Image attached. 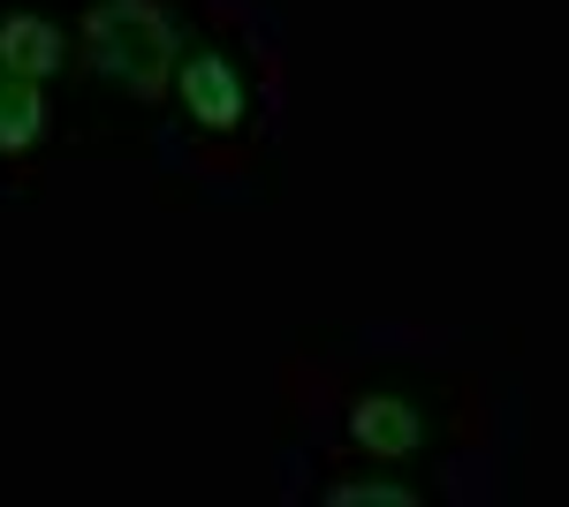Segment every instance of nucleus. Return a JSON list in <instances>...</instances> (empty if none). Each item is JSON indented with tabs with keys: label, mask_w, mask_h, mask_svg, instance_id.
Segmentation results:
<instances>
[{
	"label": "nucleus",
	"mask_w": 569,
	"mask_h": 507,
	"mask_svg": "<svg viewBox=\"0 0 569 507\" xmlns=\"http://www.w3.org/2000/svg\"><path fill=\"white\" fill-rule=\"evenodd\" d=\"M84 45L91 61L130 91H160L176 77V23L152 0H99L84 16Z\"/></svg>",
	"instance_id": "f257e3e1"
},
{
	"label": "nucleus",
	"mask_w": 569,
	"mask_h": 507,
	"mask_svg": "<svg viewBox=\"0 0 569 507\" xmlns=\"http://www.w3.org/2000/svg\"><path fill=\"white\" fill-rule=\"evenodd\" d=\"M39 129H46L39 77H8V69H0V152H23V144H39Z\"/></svg>",
	"instance_id": "39448f33"
},
{
	"label": "nucleus",
	"mask_w": 569,
	"mask_h": 507,
	"mask_svg": "<svg viewBox=\"0 0 569 507\" xmlns=\"http://www.w3.org/2000/svg\"><path fill=\"white\" fill-rule=\"evenodd\" d=\"M350 432H357V447H372V455H410L426 424H418L410 402H395V394H365L357 417H350Z\"/></svg>",
	"instance_id": "20e7f679"
},
{
	"label": "nucleus",
	"mask_w": 569,
	"mask_h": 507,
	"mask_svg": "<svg viewBox=\"0 0 569 507\" xmlns=\"http://www.w3.org/2000/svg\"><path fill=\"white\" fill-rule=\"evenodd\" d=\"M182 107L206 129H236L243 122V84H236V69H228L220 53H190V61H182Z\"/></svg>",
	"instance_id": "f03ea898"
},
{
	"label": "nucleus",
	"mask_w": 569,
	"mask_h": 507,
	"mask_svg": "<svg viewBox=\"0 0 569 507\" xmlns=\"http://www.w3.org/2000/svg\"><path fill=\"white\" fill-rule=\"evenodd\" d=\"M0 69L46 84V77L61 69V31H53L46 16H8V23H0Z\"/></svg>",
	"instance_id": "7ed1b4c3"
},
{
	"label": "nucleus",
	"mask_w": 569,
	"mask_h": 507,
	"mask_svg": "<svg viewBox=\"0 0 569 507\" xmlns=\"http://www.w3.org/2000/svg\"><path fill=\"white\" fill-rule=\"evenodd\" d=\"M327 500H335V507H410V485H388V477H372V485H335Z\"/></svg>",
	"instance_id": "423d86ee"
}]
</instances>
